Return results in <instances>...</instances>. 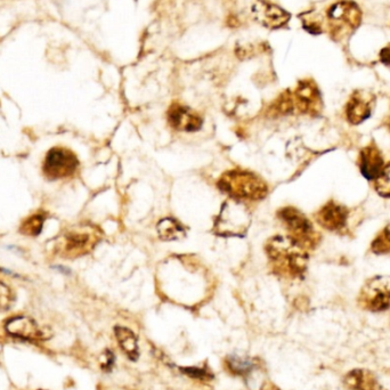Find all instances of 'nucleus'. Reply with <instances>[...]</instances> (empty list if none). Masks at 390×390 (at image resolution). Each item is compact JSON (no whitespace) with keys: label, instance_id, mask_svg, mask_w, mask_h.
I'll list each match as a JSON object with an SVG mask.
<instances>
[{"label":"nucleus","instance_id":"1","mask_svg":"<svg viewBox=\"0 0 390 390\" xmlns=\"http://www.w3.org/2000/svg\"><path fill=\"white\" fill-rule=\"evenodd\" d=\"M267 257L277 275L297 279L307 270L308 254L299 243L290 236H274L266 243Z\"/></svg>","mask_w":390,"mask_h":390},{"label":"nucleus","instance_id":"2","mask_svg":"<svg viewBox=\"0 0 390 390\" xmlns=\"http://www.w3.org/2000/svg\"><path fill=\"white\" fill-rule=\"evenodd\" d=\"M218 187L232 198L250 201L261 200L268 193V185L261 177L243 169L226 171L218 180Z\"/></svg>","mask_w":390,"mask_h":390},{"label":"nucleus","instance_id":"6","mask_svg":"<svg viewBox=\"0 0 390 390\" xmlns=\"http://www.w3.org/2000/svg\"><path fill=\"white\" fill-rule=\"evenodd\" d=\"M79 161L73 152L63 147H54L47 153L43 161V173L48 180H62L77 171Z\"/></svg>","mask_w":390,"mask_h":390},{"label":"nucleus","instance_id":"5","mask_svg":"<svg viewBox=\"0 0 390 390\" xmlns=\"http://www.w3.org/2000/svg\"><path fill=\"white\" fill-rule=\"evenodd\" d=\"M359 303L366 310L382 312L390 308V276H377L363 285Z\"/></svg>","mask_w":390,"mask_h":390},{"label":"nucleus","instance_id":"18","mask_svg":"<svg viewBox=\"0 0 390 390\" xmlns=\"http://www.w3.org/2000/svg\"><path fill=\"white\" fill-rule=\"evenodd\" d=\"M159 238L164 241H175L185 236V229L180 225V222L173 218H166L158 224Z\"/></svg>","mask_w":390,"mask_h":390},{"label":"nucleus","instance_id":"14","mask_svg":"<svg viewBox=\"0 0 390 390\" xmlns=\"http://www.w3.org/2000/svg\"><path fill=\"white\" fill-rule=\"evenodd\" d=\"M359 167L366 180H375L384 169V157L375 143H370L361 151L359 157Z\"/></svg>","mask_w":390,"mask_h":390},{"label":"nucleus","instance_id":"13","mask_svg":"<svg viewBox=\"0 0 390 390\" xmlns=\"http://www.w3.org/2000/svg\"><path fill=\"white\" fill-rule=\"evenodd\" d=\"M167 120L171 127L184 133H194L201 129L203 119L187 106L173 104L167 112Z\"/></svg>","mask_w":390,"mask_h":390},{"label":"nucleus","instance_id":"20","mask_svg":"<svg viewBox=\"0 0 390 390\" xmlns=\"http://www.w3.org/2000/svg\"><path fill=\"white\" fill-rule=\"evenodd\" d=\"M375 182V191L384 198H390V164H386Z\"/></svg>","mask_w":390,"mask_h":390},{"label":"nucleus","instance_id":"21","mask_svg":"<svg viewBox=\"0 0 390 390\" xmlns=\"http://www.w3.org/2000/svg\"><path fill=\"white\" fill-rule=\"evenodd\" d=\"M229 366L231 368L236 375H249L252 368H254V364L249 359H241V357L238 356H229Z\"/></svg>","mask_w":390,"mask_h":390},{"label":"nucleus","instance_id":"4","mask_svg":"<svg viewBox=\"0 0 390 390\" xmlns=\"http://www.w3.org/2000/svg\"><path fill=\"white\" fill-rule=\"evenodd\" d=\"M101 240V232L93 225H79L63 236L59 251L62 257L78 258L89 254Z\"/></svg>","mask_w":390,"mask_h":390},{"label":"nucleus","instance_id":"15","mask_svg":"<svg viewBox=\"0 0 390 390\" xmlns=\"http://www.w3.org/2000/svg\"><path fill=\"white\" fill-rule=\"evenodd\" d=\"M6 331L13 337L20 338L28 341L43 340L46 333L39 328L36 321L25 317V316H17L13 317L6 323Z\"/></svg>","mask_w":390,"mask_h":390},{"label":"nucleus","instance_id":"8","mask_svg":"<svg viewBox=\"0 0 390 390\" xmlns=\"http://www.w3.org/2000/svg\"><path fill=\"white\" fill-rule=\"evenodd\" d=\"M294 113L299 115H319L322 108V99L319 89L312 81H301L291 93Z\"/></svg>","mask_w":390,"mask_h":390},{"label":"nucleus","instance_id":"19","mask_svg":"<svg viewBox=\"0 0 390 390\" xmlns=\"http://www.w3.org/2000/svg\"><path fill=\"white\" fill-rule=\"evenodd\" d=\"M43 222H45L43 215L37 214L29 217L28 219L22 223L20 232L24 236H38V234H41V229H43Z\"/></svg>","mask_w":390,"mask_h":390},{"label":"nucleus","instance_id":"10","mask_svg":"<svg viewBox=\"0 0 390 390\" xmlns=\"http://www.w3.org/2000/svg\"><path fill=\"white\" fill-rule=\"evenodd\" d=\"M251 15L254 21L268 29L282 28L290 20V14L287 10L265 0H257L252 3Z\"/></svg>","mask_w":390,"mask_h":390},{"label":"nucleus","instance_id":"7","mask_svg":"<svg viewBox=\"0 0 390 390\" xmlns=\"http://www.w3.org/2000/svg\"><path fill=\"white\" fill-rule=\"evenodd\" d=\"M328 22L335 37H345L361 23V10L352 1H339L328 10Z\"/></svg>","mask_w":390,"mask_h":390},{"label":"nucleus","instance_id":"3","mask_svg":"<svg viewBox=\"0 0 390 390\" xmlns=\"http://www.w3.org/2000/svg\"><path fill=\"white\" fill-rule=\"evenodd\" d=\"M277 216L292 240L306 250L315 248L319 242V232L303 212L294 207H285L277 212Z\"/></svg>","mask_w":390,"mask_h":390},{"label":"nucleus","instance_id":"24","mask_svg":"<svg viewBox=\"0 0 390 390\" xmlns=\"http://www.w3.org/2000/svg\"><path fill=\"white\" fill-rule=\"evenodd\" d=\"M381 62L384 63V65L390 66V45H388L386 48L381 50L380 54Z\"/></svg>","mask_w":390,"mask_h":390},{"label":"nucleus","instance_id":"9","mask_svg":"<svg viewBox=\"0 0 390 390\" xmlns=\"http://www.w3.org/2000/svg\"><path fill=\"white\" fill-rule=\"evenodd\" d=\"M225 203L216 222V231L222 236H240L248 229L249 216L238 203Z\"/></svg>","mask_w":390,"mask_h":390},{"label":"nucleus","instance_id":"22","mask_svg":"<svg viewBox=\"0 0 390 390\" xmlns=\"http://www.w3.org/2000/svg\"><path fill=\"white\" fill-rule=\"evenodd\" d=\"M12 303L13 294L10 289L3 284V282H0V308L7 310V308H10Z\"/></svg>","mask_w":390,"mask_h":390},{"label":"nucleus","instance_id":"16","mask_svg":"<svg viewBox=\"0 0 390 390\" xmlns=\"http://www.w3.org/2000/svg\"><path fill=\"white\" fill-rule=\"evenodd\" d=\"M345 384L352 390H384L375 375L364 370L349 372L345 379Z\"/></svg>","mask_w":390,"mask_h":390},{"label":"nucleus","instance_id":"25","mask_svg":"<svg viewBox=\"0 0 390 390\" xmlns=\"http://www.w3.org/2000/svg\"><path fill=\"white\" fill-rule=\"evenodd\" d=\"M381 234L387 238L388 241L390 242V223L388 224L387 226L384 227V231L381 232Z\"/></svg>","mask_w":390,"mask_h":390},{"label":"nucleus","instance_id":"23","mask_svg":"<svg viewBox=\"0 0 390 390\" xmlns=\"http://www.w3.org/2000/svg\"><path fill=\"white\" fill-rule=\"evenodd\" d=\"M182 371L185 373V375L192 377V378L198 379H211L212 378V375L210 372H208L205 368H182Z\"/></svg>","mask_w":390,"mask_h":390},{"label":"nucleus","instance_id":"17","mask_svg":"<svg viewBox=\"0 0 390 390\" xmlns=\"http://www.w3.org/2000/svg\"><path fill=\"white\" fill-rule=\"evenodd\" d=\"M115 331L121 349L124 350L131 361H136L140 356V350H138L137 337L135 333L124 326H117Z\"/></svg>","mask_w":390,"mask_h":390},{"label":"nucleus","instance_id":"11","mask_svg":"<svg viewBox=\"0 0 390 390\" xmlns=\"http://www.w3.org/2000/svg\"><path fill=\"white\" fill-rule=\"evenodd\" d=\"M348 217L349 211L345 205H338L331 201L317 211L315 219L319 225L330 232L342 233L347 231Z\"/></svg>","mask_w":390,"mask_h":390},{"label":"nucleus","instance_id":"12","mask_svg":"<svg viewBox=\"0 0 390 390\" xmlns=\"http://www.w3.org/2000/svg\"><path fill=\"white\" fill-rule=\"evenodd\" d=\"M375 106V96L364 90H357L346 104V119L352 124H359L368 120Z\"/></svg>","mask_w":390,"mask_h":390}]
</instances>
